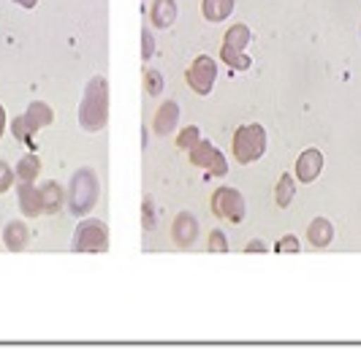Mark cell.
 Wrapping results in <instances>:
<instances>
[{
    "instance_id": "obj_20",
    "label": "cell",
    "mask_w": 361,
    "mask_h": 350,
    "mask_svg": "<svg viewBox=\"0 0 361 350\" xmlns=\"http://www.w3.org/2000/svg\"><path fill=\"white\" fill-rule=\"evenodd\" d=\"M14 3H19L22 8H33V6H36L38 0H14Z\"/></svg>"
},
{
    "instance_id": "obj_17",
    "label": "cell",
    "mask_w": 361,
    "mask_h": 350,
    "mask_svg": "<svg viewBox=\"0 0 361 350\" xmlns=\"http://www.w3.org/2000/svg\"><path fill=\"white\" fill-rule=\"evenodd\" d=\"M11 185H14V171L6 161H0V193H6Z\"/></svg>"
},
{
    "instance_id": "obj_11",
    "label": "cell",
    "mask_w": 361,
    "mask_h": 350,
    "mask_svg": "<svg viewBox=\"0 0 361 350\" xmlns=\"http://www.w3.org/2000/svg\"><path fill=\"white\" fill-rule=\"evenodd\" d=\"M38 171H41V161H38L36 152H27L22 161H19L17 166V180L22 185H33L38 177Z\"/></svg>"
},
{
    "instance_id": "obj_21",
    "label": "cell",
    "mask_w": 361,
    "mask_h": 350,
    "mask_svg": "<svg viewBox=\"0 0 361 350\" xmlns=\"http://www.w3.org/2000/svg\"><path fill=\"white\" fill-rule=\"evenodd\" d=\"M149 52H152V38H149V36L145 33V57L149 55Z\"/></svg>"
},
{
    "instance_id": "obj_12",
    "label": "cell",
    "mask_w": 361,
    "mask_h": 350,
    "mask_svg": "<svg viewBox=\"0 0 361 350\" xmlns=\"http://www.w3.org/2000/svg\"><path fill=\"white\" fill-rule=\"evenodd\" d=\"M318 166H321V158H318V152H315V149H310L307 155H305V158L299 161V180L310 182V180L315 177Z\"/></svg>"
},
{
    "instance_id": "obj_4",
    "label": "cell",
    "mask_w": 361,
    "mask_h": 350,
    "mask_svg": "<svg viewBox=\"0 0 361 350\" xmlns=\"http://www.w3.org/2000/svg\"><path fill=\"white\" fill-rule=\"evenodd\" d=\"M261 149H264V133H261L258 125H255V128L253 125H250V128H242L239 133H236L234 152L242 163H250L253 158H258Z\"/></svg>"
},
{
    "instance_id": "obj_19",
    "label": "cell",
    "mask_w": 361,
    "mask_h": 350,
    "mask_svg": "<svg viewBox=\"0 0 361 350\" xmlns=\"http://www.w3.org/2000/svg\"><path fill=\"white\" fill-rule=\"evenodd\" d=\"M158 90H161V79H158V76H149V92L155 95Z\"/></svg>"
},
{
    "instance_id": "obj_13",
    "label": "cell",
    "mask_w": 361,
    "mask_h": 350,
    "mask_svg": "<svg viewBox=\"0 0 361 350\" xmlns=\"http://www.w3.org/2000/svg\"><path fill=\"white\" fill-rule=\"evenodd\" d=\"M152 22L161 25V27L171 25L174 22V3L171 0H158L155 8H152Z\"/></svg>"
},
{
    "instance_id": "obj_8",
    "label": "cell",
    "mask_w": 361,
    "mask_h": 350,
    "mask_svg": "<svg viewBox=\"0 0 361 350\" xmlns=\"http://www.w3.org/2000/svg\"><path fill=\"white\" fill-rule=\"evenodd\" d=\"M22 123H25V128L30 130V133H38V130L47 128V125L52 123V109H49L47 104L36 101V104H30V109L22 117Z\"/></svg>"
},
{
    "instance_id": "obj_14",
    "label": "cell",
    "mask_w": 361,
    "mask_h": 350,
    "mask_svg": "<svg viewBox=\"0 0 361 350\" xmlns=\"http://www.w3.org/2000/svg\"><path fill=\"white\" fill-rule=\"evenodd\" d=\"M174 237H177L180 244L193 242V237H196V223L190 220V215H180V223H177V228H174Z\"/></svg>"
},
{
    "instance_id": "obj_3",
    "label": "cell",
    "mask_w": 361,
    "mask_h": 350,
    "mask_svg": "<svg viewBox=\"0 0 361 350\" xmlns=\"http://www.w3.org/2000/svg\"><path fill=\"white\" fill-rule=\"evenodd\" d=\"M73 247L76 250H106V225L98 220H85L76 228V237H73Z\"/></svg>"
},
{
    "instance_id": "obj_16",
    "label": "cell",
    "mask_w": 361,
    "mask_h": 350,
    "mask_svg": "<svg viewBox=\"0 0 361 350\" xmlns=\"http://www.w3.org/2000/svg\"><path fill=\"white\" fill-rule=\"evenodd\" d=\"M174 120H177V106H174V104H166V106L161 109V114H158V123H155V128L163 133V130H166V125H169V128L174 125Z\"/></svg>"
},
{
    "instance_id": "obj_5",
    "label": "cell",
    "mask_w": 361,
    "mask_h": 350,
    "mask_svg": "<svg viewBox=\"0 0 361 350\" xmlns=\"http://www.w3.org/2000/svg\"><path fill=\"white\" fill-rule=\"evenodd\" d=\"M188 79L193 85L196 92H209L212 90V82H215V63L209 57H199L196 65L188 71Z\"/></svg>"
},
{
    "instance_id": "obj_10",
    "label": "cell",
    "mask_w": 361,
    "mask_h": 350,
    "mask_svg": "<svg viewBox=\"0 0 361 350\" xmlns=\"http://www.w3.org/2000/svg\"><path fill=\"white\" fill-rule=\"evenodd\" d=\"M38 190H41L44 212H47V215H54V212H60V206H63V190L57 187V182L38 185Z\"/></svg>"
},
{
    "instance_id": "obj_1",
    "label": "cell",
    "mask_w": 361,
    "mask_h": 350,
    "mask_svg": "<svg viewBox=\"0 0 361 350\" xmlns=\"http://www.w3.org/2000/svg\"><path fill=\"white\" fill-rule=\"evenodd\" d=\"M79 123L87 130H101L106 125V79L98 76L90 82L79 109Z\"/></svg>"
},
{
    "instance_id": "obj_18",
    "label": "cell",
    "mask_w": 361,
    "mask_h": 350,
    "mask_svg": "<svg viewBox=\"0 0 361 350\" xmlns=\"http://www.w3.org/2000/svg\"><path fill=\"white\" fill-rule=\"evenodd\" d=\"M277 201H280V206H286V204L290 201V180H283L280 193H277Z\"/></svg>"
},
{
    "instance_id": "obj_2",
    "label": "cell",
    "mask_w": 361,
    "mask_h": 350,
    "mask_svg": "<svg viewBox=\"0 0 361 350\" xmlns=\"http://www.w3.org/2000/svg\"><path fill=\"white\" fill-rule=\"evenodd\" d=\"M95 193H98V185H95V177L92 171H79L71 182V212L76 218L87 215L95 204Z\"/></svg>"
},
{
    "instance_id": "obj_9",
    "label": "cell",
    "mask_w": 361,
    "mask_h": 350,
    "mask_svg": "<svg viewBox=\"0 0 361 350\" xmlns=\"http://www.w3.org/2000/svg\"><path fill=\"white\" fill-rule=\"evenodd\" d=\"M6 247L8 250H14V253H19V250H25L27 247V242H30V231H27V225L22 220L17 223H8L6 225Z\"/></svg>"
},
{
    "instance_id": "obj_7",
    "label": "cell",
    "mask_w": 361,
    "mask_h": 350,
    "mask_svg": "<svg viewBox=\"0 0 361 350\" xmlns=\"http://www.w3.org/2000/svg\"><path fill=\"white\" fill-rule=\"evenodd\" d=\"M19 206L25 218H36L44 212V201H41V190L38 185H22L19 187Z\"/></svg>"
},
{
    "instance_id": "obj_22",
    "label": "cell",
    "mask_w": 361,
    "mask_h": 350,
    "mask_svg": "<svg viewBox=\"0 0 361 350\" xmlns=\"http://www.w3.org/2000/svg\"><path fill=\"white\" fill-rule=\"evenodd\" d=\"M3 128H6V111L0 106V136H3Z\"/></svg>"
},
{
    "instance_id": "obj_6",
    "label": "cell",
    "mask_w": 361,
    "mask_h": 350,
    "mask_svg": "<svg viewBox=\"0 0 361 350\" xmlns=\"http://www.w3.org/2000/svg\"><path fill=\"white\" fill-rule=\"evenodd\" d=\"M215 209L226 218V220L231 223H239L242 220V201H239V193L236 190H220L215 196Z\"/></svg>"
},
{
    "instance_id": "obj_15",
    "label": "cell",
    "mask_w": 361,
    "mask_h": 350,
    "mask_svg": "<svg viewBox=\"0 0 361 350\" xmlns=\"http://www.w3.org/2000/svg\"><path fill=\"white\" fill-rule=\"evenodd\" d=\"M231 0H207L204 3V14L209 19H223V17H228V11H231Z\"/></svg>"
}]
</instances>
